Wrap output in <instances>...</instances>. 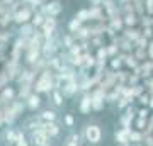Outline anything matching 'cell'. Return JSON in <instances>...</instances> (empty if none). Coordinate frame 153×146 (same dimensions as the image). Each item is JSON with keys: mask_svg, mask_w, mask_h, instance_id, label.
<instances>
[{"mask_svg": "<svg viewBox=\"0 0 153 146\" xmlns=\"http://www.w3.org/2000/svg\"><path fill=\"white\" fill-rule=\"evenodd\" d=\"M152 26H153V17H152Z\"/></svg>", "mask_w": 153, "mask_h": 146, "instance_id": "f907efd6", "label": "cell"}, {"mask_svg": "<svg viewBox=\"0 0 153 146\" xmlns=\"http://www.w3.org/2000/svg\"><path fill=\"white\" fill-rule=\"evenodd\" d=\"M136 102H138V107H148V102H150V93L143 92L141 95L136 99Z\"/></svg>", "mask_w": 153, "mask_h": 146, "instance_id": "60d3db41", "label": "cell"}, {"mask_svg": "<svg viewBox=\"0 0 153 146\" xmlns=\"http://www.w3.org/2000/svg\"><path fill=\"white\" fill-rule=\"evenodd\" d=\"M78 112L83 114V116H88L92 112V97H90V92H83L80 100H78Z\"/></svg>", "mask_w": 153, "mask_h": 146, "instance_id": "7c38bea8", "label": "cell"}, {"mask_svg": "<svg viewBox=\"0 0 153 146\" xmlns=\"http://www.w3.org/2000/svg\"><path fill=\"white\" fill-rule=\"evenodd\" d=\"M109 43H116V44H117V48H119L121 53H133V49H134L133 43H131V41H128V39H126L121 33L116 34V36L111 39Z\"/></svg>", "mask_w": 153, "mask_h": 146, "instance_id": "30bf717a", "label": "cell"}, {"mask_svg": "<svg viewBox=\"0 0 153 146\" xmlns=\"http://www.w3.org/2000/svg\"><path fill=\"white\" fill-rule=\"evenodd\" d=\"M148 43H150V41H148L146 38H143V36H141V38H140L136 43H134V48H143V49H146V48H148Z\"/></svg>", "mask_w": 153, "mask_h": 146, "instance_id": "c3c4849f", "label": "cell"}, {"mask_svg": "<svg viewBox=\"0 0 153 146\" xmlns=\"http://www.w3.org/2000/svg\"><path fill=\"white\" fill-rule=\"evenodd\" d=\"M105 93L102 88L94 87L90 90V97H92V112H102L105 109Z\"/></svg>", "mask_w": 153, "mask_h": 146, "instance_id": "277c9868", "label": "cell"}, {"mask_svg": "<svg viewBox=\"0 0 153 146\" xmlns=\"http://www.w3.org/2000/svg\"><path fill=\"white\" fill-rule=\"evenodd\" d=\"M148 126V119H145V117H136V119L133 121V127L138 131H145Z\"/></svg>", "mask_w": 153, "mask_h": 146, "instance_id": "f35d334b", "label": "cell"}, {"mask_svg": "<svg viewBox=\"0 0 153 146\" xmlns=\"http://www.w3.org/2000/svg\"><path fill=\"white\" fill-rule=\"evenodd\" d=\"M41 127V119H39V116H31L27 119L24 121V127L22 131H27V133H33V131L39 129Z\"/></svg>", "mask_w": 153, "mask_h": 146, "instance_id": "ac0fdd59", "label": "cell"}, {"mask_svg": "<svg viewBox=\"0 0 153 146\" xmlns=\"http://www.w3.org/2000/svg\"><path fill=\"white\" fill-rule=\"evenodd\" d=\"M95 60L102 61V63H107V61H109V58H107V51H105V44L95 49Z\"/></svg>", "mask_w": 153, "mask_h": 146, "instance_id": "e575fe53", "label": "cell"}, {"mask_svg": "<svg viewBox=\"0 0 153 146\" xmlns=\"http://www.w3.org/2000/svg\"><path fill=\"white\" fill-rule=\"evenodd\" d=\"M129 139H131V145H143V131H138L133 127Z\"/></svg>", "mask_w": 153, "mask_h": 146, "instance_id": "d6a6232c", "label": "cell"}, {"mask_svg": "<svg viewBox=\"0 0 153 146\" xmlns=\"http://www.w3.org/2000/svg\"><path fill=\"white\" fill-rule=\"evenodd\" d=\"M152 116V110L148 107H138V110H136V117H145V119H148Z\"/></svg>", "mask_w": 153, "mask_h": 146, "instance_id": "f6af8a7d", "label": "cell"}, {"mask_svg": "<svg viewBox=\"0 0 153 146\" xmlns=\"http://www.w3.org/2000/svg\"><path fill=\"white\" fill-rule=\"evenodd\" d=\"M73 17H76V19L82 22V24H85V22H90V14H88V9H80V10L76 12Z\"/></svg>", "mask_w": 153, "mask_h": 146, "instance_id": "8d00e7d4", "label": "cell"}, {"mask_svg": "<svg viewBox=\"0 0 153 146\" xmlns=\"http://www.w3.org/2000/svg\"><path fill=\"white\" fill-rule=\"evenodd\" d=\"M53 88H55V71L44 68L43 71H39V76L33 85V90L41 95V93H49Z\"/></svg>", "mask_w": 153, "mask_h": 146, "instance_id": "7a4b0ae2", "label": "cell"}, {"mask_svg": "<svg viewBox=\"0 0 153 146\" xmlns=\"http://www.w3.org/2000/svg\"><path fill=\"white\" fill-rule=\"evenodd\" d=\"M61 124L65 126L66 129H73L76 126V119L73 114H63V119H61Z\"/></svg>", "mask_w": 153, "mask_h": 146, "instance_id": "83f0119b", "label": "cell"}, {"mask_svg": "<svg viewBox=\"0 0 153 146\" xmlns=\"http://www.w3.org/2000/svg\"><path fill=\"white\" fill-rule=\"evenodd\" d=\"M34 33H36V27H34L31 22L22 24V26L19 27V38H31Z\"/></svg>", "mask_w": 153, "mask_h": 146, "instance_id": "cb8c5ba5", "label": "cell"}, {"mask_svg": "<svg viewBox=\"0 0 153 146\" xmlns=\"http://www.w3.org/2000/svg\"><path fill=\"white\" fill-rule=\"evenodd\" d=\"M88 14H90V21L94 22H107V17H105L102 5H90L88 7Z\"/></svg>", "mask_w": 153, "mask_h": 146, "instance_id": "9a60e30c", "label": "cell"}, {"mask_svg": "<svg viewBox=\"0 0 153 146\" xmlns=\"http://www.w3.org/2000/svg\"><path fill=\"white\" fill-rule=\"evenodd\" d=\"M34 12H36L34 9H31V7H27V5H22L21 9H17V10L14 12V22L19 24V26L27 24V22H31Z\"/></svg>", "mask_w": 153, "mask_h": 146, "instance_id": "52a82bcc", "label": "cell"}, {"mask_svg": "<svg viewBox=\"0 0 153 146\" xmlns=\"http://www.w3.org/2000/svg\"><path fill=\"white\" fill-rule=\"evenodd\" d=\"M39 10L46 17H58L63 12V5H61L60 0H49V2H46L39 7Z\"/></svg>", "mask_w": 153, "mask_h": 146, "instance_id": "5b68a950", "label": "cell"}, {"mask_svg": "<svg viewBox=\"0 0 153 146\" xmlns=\"http://www.w3.org/2000/svg\"><path fill=\"white\" fill-rule=\"evenodd\" d=\"M41 102H43V100H41V95L36 93V92H33L26 100H24V104H26V107H27L29 110H36V109H39L41 107Z\"/></svg>", "mask_w": 153, "mask_h": 146, "instance_id": "d6986e66", "label": "cell"}, {"mask_svg": "<svg viewBox=\"0 0 153 146\" xmlns=\"http://www.w3.org/2000/svg\"><path fill=\"white\" fill-rule=\"evenodd\" d=\"M82 26H83V24L78 21L76 17H71L70 21H68V24H66V29H68V33H70V34H75Z\"/></svg>", "mask_w": 153, "mask_h": 146, "instance_id": "4dcf8cb0", "label": "cell"}, {"mask_svg": "<svg viewBox=\"0 0 153 146\" xmlns=\"http://www.w3.org/2000/svg\"><path fill=\"white\" fill-rule=\"evenodd\" d=\"M133 56H134L140 63H143L145 60H148L146 49H143V48H134V49H133Z\"/></svg>", "mask_w": 153, "mask_h": 146, "instance_id": "74e56055", "label": "cell"}, {"mask_svg": "<svg viewBox=\"0 0 153 146\" xmlns=\"http://www.w3.org/2000/svg\"><path fill=\"white\" fill-rule=\"evenodd\" d=\"M131 104H134L133 99H128V97H124V95H121L119 100L116 102V109H117V112H124L126 107H128V105H131Z\"/></svg>", "mask_w": 153, "mask_h": 146, "instance_id": "484cf974", "label": "cell"}, {"mask_svg": "<svg viewBox=\"0 0 153 146\" xmlns=\"http://www.w3.org/2000/svg\"><path fill=\"white\" fill-rule=\"evenodd\" d=\"M129 87V85H128ZM145 92V87H143V83H138V85H133V87H129V93H131V97L136 100L141 93Z\"/></svg>", "mask_w": 153, "mask_h": 146, "instance_id": "d590c367", "label": "cell"}, {"mask_svg": "<svg viewBox=\"0 0 153 146\" xmlns=\"http://www.w3.org/2000/svg\"><path fill=\"white\" fill-rule=\"evenodd\" d=\"M14 146H31V143H29V138L26 136V133L21 129H17V138H16V143H14Z\"/></svg>", "mask_w": 153, "mask_h": 146, "instance_id": "4316f807", "label": "cell"}, {"mask_svg": "<svg viewBox=\"0 0 153 146\" xmlns=\"http://www.w3.org/2000/svg\"><path fill=\"white\" fill-rule=\"evenodd\" d=\"M141 36L146 38L148 41H152L153 39V27H145V29H141Z\"/></svg>", "mask_w": 153, "mask_h": 146, "instance_id": "bcb514c9", "label": "cell"}, {"mask_svg": "<svg viewBox=\"0 0 153 146\" xmlns=\"http://www.w3.org/2000/svg\"><path fill=\"white\" fill-rule=\"evenodd\" d=\"M82 138L83 143L88 146H100L104 141V127L99 121H90L85 122L82 127Z\"/></svg>", "mask_w": 153, "mask_h": 146, "instance_id": "6da1fadb", "label": "cell"}, {"mask_svg": "<svg viewBox=\"0 0 153 146\" xmlns=\"http://www.w3.org/2000/svg\"><path fill=\"white\" fill-rule=\"evenodd\" d=\"M131 129L133 127H117V129L114 131L116 146H129L131 145V139H129Z\"/></svg>", "mask_w": 153, "mask_h": 146, "instance_id": "9c48e42d", "label": "cell"}, {"mask_svg": "<svg viewBox=\"0 0 153 146\" xmlns=\"http://www.w3.org/2000/svg\"><path fill=\"white\" fill-rule=\"evenodd\" d=\"M121 34H123L128 41H131L133 46H134V43L141 38V27H140V26H138V27H124Z\"/></svg>", "mask_w": 153, "mask_h": 146, "instance_id": "2e32d148", "label": "cell"}, {"mask_svg": "<svg viewBox=\"0 0 153 146\" xmlns=\"http://www.w3.org/2000/svg\"><path fill=\"white\" fill-rule=\"evenodd\" d=\"M105 51H107V58H109V60L111 58H116V56L121 53L116 43H105Z\"/></svg>", "mask_w": 153, "mask_h": 146, "instance_id": "836d02e7", "label": "cell"}, {"mask_svg": "<svg viewBox=\"0 0 153 146\" xmlns=\"http://www.w3.org/2000/svg\"><path fill=\"white\" fill-rule=\"evenodd\" d=\"M141 83H143V87H145V92L153 95V76H148V78L141 80Z\"/></svg>", "mask_w": 153, "mask_h": 146, "instance_id": "b9f144b4", "label": "cell"}, {"mask_svg": "<svg viewBox=\"0 0 153 146\" xmlns=\"http://www.w3.org/2000/svg\"><path fill=\"white\" fill-rule=\"evenodd\" d=\"M41 129L46 133L49 139H56L61 133V124L56 121V122H41Z\"/></svg>", "mask_w": 153, "mask_h": 146, "instance_id": "8fae6325", "label": "cell"}, {"mask_svg": "<svg viewBox=\"0 0 153 146\" xmlns=\"http://www.w3.org/2000/svg\"><path fill=\"white\" fill-rule=\"evenodd\" d=\"M38 116H39V119H41V122H56V121H58V112H56V109H53V107L43 109Z\"/></svg>", "mask_w": 153, "mask_h": 146, "instance_id": "e0dca14e", "label": "cell"}, {"mask_svg": "<svg viewBox=\"0 0 153 146\" xmlns=\"http://www.w3.org/2000/svg\"><path fill=\"white\" fill-rule=\"evenodd\" d=\"M16 138H17V129L7 127V129L4 131V141H5L7 145H14V143H16Z\"/></svg>", "mask_w": 153, "mask_h": 146, "instance_id": "f546056e", "label": "cell"}, {"mask_svg": "<svg viewBox=\"0 0 153 146\" xmlns=\"http://www.w3.org/2000/svg\"><path fill=\"white\" fill-rule=\"evenodd\" d=\"M119 93L116 92V90H109V92L105 93V104H112V105H116V102L119 100Z\"/></svg>", "mask_w": 153, "mask_h": 146, "instance_id": "ab89813d", "label": "cell"}, {"mask_svg": "<svg viewBox=\"0 0 153 146\" xmlns=\"http://www.w3.org/2000/svg\"><path fill=\"white\" fill-rule=\"evenodd\" d=\"M140 27H141V29H145V27H153L152 26V16L145 14V16L140 17Z\"/></svg>", "mask_w": 153, "mask_h": 146, "instance_id": "7bdbcfd3", "label": "cell"}, {"mask_svg": "<svg viewBox=\"0 0 153 146\" xmlns=\"http://www.w3.org/2000/svg\"><path fill=\"white\" fill-rule=\"evenodd\" d=\"M56 29H58V19L56 17H46L43 26L39 27V31H41L44 39H49L53 36H56Z\"/></svg>", "mask_w": 153, "mask_h": 146, "instance_id": "8992f818", "label": "cell"}, {"mask_svg": "<svg viewBox=\"0 0 153 146\" xmlns=\"http://www.w3.org/2000/svg\"><path fill=\"white\" fill-rule=\"evenodd\" d=\"M82 145H83L82 133H76L75 129H70V133L63 139V146H82Z\"/></svg>", "mask_w": 153, "mask_h": 146, "instance_id": "5bb4252c", "label": "cell"}, {"mask_svg": "<svg viewBox=\"0 0 153 146\" xmlns=\"http://www.w3.org/2000/svg\"><path fill=\"white\" fill-rule=\"evenodd\" d=\"M123 63H124V68H126V70H129V71H133L138 65H140V61L133 56V53H126L124 61H123Z\"/></svg>", "mask_w": 153, "mask_h": 146, "instance_id": "d4e9b609", "label": "cell"}, {"mask_svg": "<svg viewBox=\"0 0 153 146\" xmlns=\"http://www.w3.org/2000/svg\"><path fill=\"white\" fill-rule=\"evenodd\" d=\"M123 21H124V27H138L140 26V17L131 12V14H124L123 16Z\"/></svg>", "mask_w": 153, "mask_h": 146, "instance_id": "7402d4cb", "label": "cell"}, {"mask_svg": "<svg viewBox=\"0 0 153 146\" xmlns=\"http://www.w3.org/2000/svg\"><path fill=\"white\" fill-rule=\"evenodd\" d=\"M138 83H141V76L131 71V73H129V78H128V85L133 87V85H138Z\"/></svg>", "mask_w": 153, "mask_h": 146, "instance_id": "ee69618b", "label": "cell"}, {"mask_svg": "<svg viewBox=\"0 0 153 146\" xmlns=\"http://www.w3.org/2000/svg\"><path fill=\"white\" fill-rule=\"evenodd\" d=\"M148 109L153 112V95H150V102H148Z\"/></svg>", "mask_w": 153, "mask_h": 146, "instance_id": "681fc988", "label": "cell"}, {"mask_svg": "<svg viewBox=\"0 0 153 146\" xmlns=\"http://www.w3.org/2000/svg\"><path fill=\"white\" fill-rule=\"evenodd\" d=\"M107 26H109L114 33H123V29H124L123 16H117V17H114V19H109V21H107Z\"/></svg>", "mask_w": 153, "mask_h": 146, "instance_id": "44dd1931", "label": "cell"}, {"mask_svg": "<svg viewBox=\"0 0 153 146\" xmlns=\"http://www.w3.org/2000/svg\"><path fill=\"white\" fill-rule=\"evenodd\" d=\"M49 95V104H51V107L53 109H63L65 107V97H63V93H61V90H58V88H53L51 92L48 93Z\"/></svg>", "mask_w": 153, "mask_h": 146, "instance_id": "4fadbf2b", "label": "cell"}, {"mask_svg": "<svg viewBox=\"0 0 153 146\" xmlns=\"http://www.w3.org/2000/svg\"><path fill=\"white\" fill-rule=\"evenodd\" d=\"M29 143L33 146H51V139L46 136V133L41 127L29 133Z\"/></svg>", "mask_w": 153, "mask_h": 146, "instance_id": "ba28073f", "label": "cell"}, {"mask_svg": "<svg viewBox=\"0 0 153 146\" xmlns=\"http://www.w3.org/2000/svg\"><path fill=\"white\" fill-rule=\"evenodd\" d=\"M145 2V14L153 17V0H143Z\"/></svg>", "mask_w": 153, "mask_h": 146, "instance_id": "7dc6e473", "label": "cell"}, {"mask_svg": "<svg viewBox=\"0 0 153 146\" xmlns=\"http://www.w3.org/2000/svg\"><path fill=\"white\" fill-rule=\"evenodd\" d=\"M17 92L14 90V87H4V90L0 93V104H9L12 100H16Z\"/></svg>", "mask_w": 153, "mask_h": 146, "instance_id": "ffe728a7", "label": "cell"}, {"mask_svg": "<svg viewBox=\"0 0 153 146\" xmlns=\"http://www.w3.org/2000/svg\"><path fill=\"white\" fill-rule=\"evenodd\" d=\"M129 73L131 71L123 68V70L116 71V83H123V85H128V78H129Z\"/></svg>", "mask_w": 153, "mask_h": 146, "instance_id": "f1b7e54d", "label": "cell"}, {"mask_svg": "<svg viewBox=\"0 0 153 146\" xmlns=\"http://www.w3.org/2000/svg\"><path fill=\"white\" fill-rule=\"evenodd\" d=\"M44 19H46V16H44L43 12H41V10H36V12H34V16H33V19H31V24H33L36 29H39V27L43 26Z\"/></svg>", "mask_w": 153, "mask_h": 146, "instance_id": "1f68e13d", "label": "cell"}, {"mask_svg": "<svg viewBox=\"0 0 153 146\" xmlns=\"http://www.w3.org/2000/svg\"><path fill=\"white\" fill-rule=\"evenodd\" d=\"M60 49H61L60 36H53V38L44 39V41H43V46H41V54H43V58L49 60V58H53L55 54L60 53Z\"/></svg>", "mask_w": 153, "mask_h": 146, "instance_id": "3957f363", "label": "cell"}, {"mask_svg": "<svg viewBox=\"0 0 153 146\" xmlns=\"http://www.w3.org/2000/svg\"><path fill=\"white\" fill-rule=\"evenodd\" d=\"M60 41H61V48L65 49V51H68V49H70L71 46L76 43L75 36H73V34H70V33H66V34H63V36H60Z\"/></svg>", "mask_w": 153, "mask_h": 146, "instance_id": "603a6c76", "label": "cell"}]
</instances>
